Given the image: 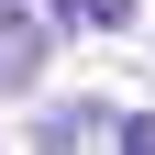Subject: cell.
Here are the masks:
<instances>
[{
    "label": "cell",
    "mask_w": 155,
    "mask_h": 155,
    "mask_svg": "<svg viewBox=\"0 0 155 155\" xmlns=\"http://www.w3.org/2000/svg\"><path fill=\"white\" fill-rule=\"evenodd\" d=\"M45 11H55L67 33H122V22H133V0H45Z\"/></svg>",
    "instance_id": "cell-1"
},
{
    "label": "cell",
    "mask_w": 155,
    "mask_h": 155,
    "mask_svg": "<svg viewBox=\"0 0 155 155\" xmlns=\"http://www.w3.org/2000/svg\"><path fill=\"white\" fill-rule=\"evenodd\" d=\"M122 155H155V122L144 111H122Z\"/></svg>",
    "instance_id": "cell-2"
},
{
    "label": "cell",
    "mask_w": 155,
    "mask_h": 155,
    "mask_svg": "<svg viewBox=\"0 0 155 155\" xmlns=\"http://www.w3.org/2000/svg\"><path fill=\"white\" fill-rule=\"evenodd\" d=\"M22 11H33V0H0V22H22Z\"/></svg>",
    "instance_id": "cell-3"
}]
</instances>
